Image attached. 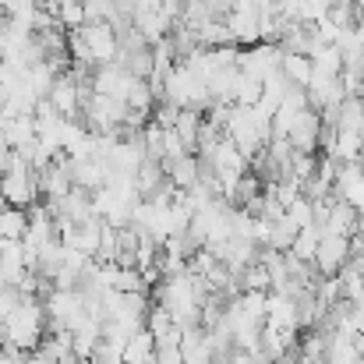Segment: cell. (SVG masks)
Returning a JSON list of instances; mask_svg holds the SVG:
<instances>
[{
	"label": "cell",
	"instance_id": "obj_3",
	"mask_svg": "<svg viewBox=\"0 0 364 364\" xmlns=\"http://www.w3.org/2000/svg\"><path fill=\"white\" fill-rule=\"evenodd\" d=\"M350 262V237H340V234H322L318 251H315V269L318 276H336L343 265Z\"/></svg>",
	"mask_w": 364,
	"mask_h": 364
},
{
	"label": "cell",
	"instance_id": "obj_7",
	"mask_svg": "<svg viewBox=\"0 0 364 364\" xmlns=\"http://www.w3.org/2000/svg\"><path fill=\"white\" fill-rule=\"evenodd\" d=\"M46 100L60 110V117H82V85L71 75H57Z\"/></svg>",
	"mask_w": 364,
	"mask_h": 364
},
{
	"label": "cell",
	"instance_id": "obj_12",
	"mask_svg": "<svg viewBox=\"0 0 364 364\" xmlns=\"http://www.w3.org/2000/svg\"><path fill=\"white\" fill-rule=\"evenodd\" d=\"M28 230V213L18 205H0V237H14L21 241Z\"/></svg>",
	"mask_w": 364,
	"mask_h": 364
},
{
	"label": "cell",
	"instance_id": "obj_9",
	"mask_svg": "<svg viewBox=\"0 0 364 364\" xmlns=\"http://www.w3.org/2000/svg\"><path fill=\"white\" fill-rule=\"evenodd\" d=\"M163 166H166L170 181H173L181 191H191V188L202 181V156H195V152H184L181 159H170V163H163Z\"/></svg>",
	"mask_w": 364,
	"mask_h": 364
},
{
	"label": "cell",
	"instance_id": "obj_11",
	"mask_svg": "<svg viewBox=\"0 0 364 364\" xmlns=\"http://www.w3.org/2000/svg\"><path fill=\"white\" fill-rule=\"evenodd\" d=\"M283 75H287L294 85H304V89H308V82H311V75H315V60H311L308 53H287V50H283Z\"/></svg>",
	"mask_w": 364,
	"mask_h": 364
},
{
	"label": "cell",
	"instance_id": "obj_15",
	"mask_svg": "<svg viewBox=\"0 0 364 364\" xmlns=\"http://www.w3.org/2000/svg\"><path fill=\"white\" fill-rule=\"evenodd\" d=\"M297 237V227L287 220V213L269 227V237H265V247H276V251H290V244Z\"/></svg>",
	"mask_w": 364,
	"mask_h": 364
},
{
	"label": "cell",
	"instance_id": "obj_10",
	"mask_svg": "<svg viewBox=\"0 0 364 364\" xmlns=\"http://www.w3.org/2000/svg\"><path fill=\"white\" fill-rule=\"evenodd\" d=\"M124 361H127V364H156V336L149 333V326L127 336Z\"/></svg>",
	"mask_w": 364,
	"mask_h": 364
},
{
	"label": "cell",
	"instance_id": "obj_2",
	"mask_svg": "<svg viewBox=\"0 0 364 364\" xmlns=\"http://www.w3.org/2000/svg\"><path fill=\"white\" fill-rule=\"evenodd\" d=\"M241 68L251 78H258L265 85L272 75L283 71V46L279 43H265V39L255 43V46H247V50H241Z\"/></svg>",
	"mask_w": 364,
	"mask_h": 364
},
{
	"label": "cell",
	"instance_id": "obj_5",
	"mask_svg": "<svg viewBox=\"0 0 364 364\" xmlns=\"http://www.w3.org/2000/svg\"><path fill=\"white\" fill-rule=\"evenodd\" d=\"M181 354H184V364H213V358H216L213 333L202 322L198 326H184V333H181Z\"/></svg>",
	"mask_w": 364,
	"mask_h": 364
},
{
	"label": "cell",
	"instance_id": "obj_8",
	"mask_svg": "<svg viewBox=\"0 0 364 364\" xmlns=\"http://www.w3.org/2000/svg\"><path fill=\"white\" fill-rule=\"evenodd\" d=\"M358 227H361V213H358V205H350L347 198H333V205H329V220L322 223V234L350 237Z\"/></svg>",
	"mask_w": 364,
	"mask_h": 364
},
{
	"label": "cell",
	"instance_id": "obj_1",
	"mask_svg": "<svg viewBox=\"0 0 364 364\" xmlns=\"http://www.w3.org/2000/svg\"><path fill=\"white\" fill-rule=\"evenodd\" d=\"M4 326H7V336H4V343H11V347H18V350H36L39 343H43V336L50 333V315H46V304L39 301V297H21L14 308H11V315L4 318Z\"/></svg>",
	"mask_w": 364,
	"mask_h": 364
},
{
	"label": "cell",
	"instance_id": "obj_20",
	"mask_svg": "<svg viewBox=\"0 0 364 364\" xmlns=\"http://www.w3.org/2000/svg\"><path fill=\"white\" fill-rule=\"evenodd\" d=\"M0 4H4V7H11V0H0Z\"/></svg>",
	"mask_w": 364,
	"mask_h": 364
},
{
	"label": "cell",
	"instance_id": "obj_17",
	"mask_svg": "<svg viewBox=\"0 0 364 364\" xmlns=\"http://www.w3.org/2000/svg\"><path fill=\"white\" fill-rule=\"evenodd\" d=\"M57 25L60 28H82L85 25V0H75V4H64L60 11H57Z\"/></svg>",
	"mask_w": 364,
	"mask_h": 364
},
{
	"label": "cell",
	"instance_id": "obj_16",
	"mask_svg": "<svg viewBox=\"0 0 364 364\" xmlns=\"http://www.w3.org/2000/svg\"><path fill=\"white\" fill-rule=\"evenodd\" d=\"M287 220L301 230V227H311L315 223V202L308 198V195H301V198H294L290 205H287Z\"/></svg>",
	"mask_w": 364,
	"mask_h": 364
},
{
	"label": "cell",
	"instance_id": "obj_13",
	"mask_svg": "<svg viewBox=\"0 0 364 364\" xmlns=\"http://www.w3.org/2000/svg\"><path fill=\"white\" fill-rule=\"evenodd\" d=\"M318 241H322V227H315V223H311V227H301L294 244H290V255H297V258H304V262H315Z\"/></svg>",
	"mask_w": 364,
	"mask_h": 364
},
{
	"label": "cell",
	"instance_id": "obj_6",
	"mask_svg": "<svg viewBox=\"0 0 364 364\" xmlns=\"http://www.w3.org/2000/svg\"><path fill=\"white\" fill-rule=\"evenodd\" d=\"M322 114L315 110V107H308L301 117H297V124H294V131L287 134L290 138V145L297 149V152H318V145H322Z\"/></svg>",
	"mask_w": 364,
	"mask_h": 364
},
{
	"label": "cell",
	"instance_id": "obj_19",
	"mask_svg": "<svg viewBox=\"0 0 364 364\" xmlns=\"http://www.w3.org/2000/svg\"><path fill=\"white\" fill-rule=\"evenodd\" d=\"M96 358H100V364H127L124 354H96Z\"/></svg>",
	"mask_w": 364,
	"mask_h": 364
},
{
	"label": "cell",
	"instance_id": "obj_14",
	"mask_svg": "<svg viewBox=\"0 0 364 364\" xmlns=\"http://www.w3.org/2000/svg\"><path fill=\"white\" fill-rule=\"evenodd\" d=\"M234 276H237L241 290H272V272L265 269V262H251L247 269L234 272Z\"/></svg>",
	"mask_w": 364,
	"mask_h": 364
},
{
	"label": "cell",
	"instance_id": "obj_18",
	"mask_svg": "<svg viewBox=\"0 0 364 364\" xmlns=\"http://www.w3.org/2000/svg\"><path fill=\"white\" fill-rule=\"evenodd\" d=\"M25 364H57V358H53V354H46L43 347H36V350H28V354H25Z\"/></svg>",
	"mask_w": 364,
	"mask_h": 364
},
{
	"label": "cell",
	"instance_id": "obj_4",
	"mask_svg": "<svg viewBox=\"0 0 364 364\" xmlns=\"http://www.w3.org/2000/svg\"><path fill=\"white\" fill-rule=\"evenodd\" d=\"M82 28H85V39H89L96 68L100 64H114L121 57V39H117V28L110 21H92V25H82Z\"/></svg>",
	"mask_w": 364,
	"mask_h": 364
}]
</instances>
